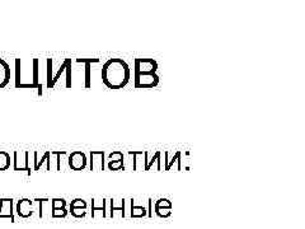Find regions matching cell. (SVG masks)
Returning a JSON list of instances; mask_svg holds the SVG:
<instances>
[{"instance_id":"cell-1","label":"cell","mask_w":305,"mask_h":229,"mask_svg":"<svg viewBox=\"0 0 305 229\" xmlns=\"http://www.w3.org/2000/svg\"><path fill=\"white\" fill-rule=\"evenodd\" d=\"M15 88L18 89H37L42 96L43 85L39 74V59H15Z\"/></svg>"},{"instance_id":"cell-2","label":"cell","mask_w":305,"mask_h":229,"mask_svg":"<svg viewBox=\"0 0 305 229\" xmlns=\"http://www.w3.org/2000/svg\"><path fill=\"white\" fill-rule=\"evenodd\" d=\"M102 81L110 89H122L131 79V69L129 63L121 57L108 59L102 65Z\"/></svg>"},{"instance_id":"cell-3","label":"cell","mask_w":305,"mask_h":229,"mask_svg":"<svg viewBox=\"0 0 305 229\" xmlns=\"http://www.w3.org/2000/svg\"><path fill=\"white\" fill-rule=\"evenodd\" d=\"M66 78V88L73 87V61L72 59H64L57 68L56 74H52L51 83L48 84L47 89H54L60 80H64L63 76Z\"/></svg>"},{"instance_id":"cell-4","label":"cell","mask_w":305,"mask_h":229,"mask_svg":"<svg viewBox=\"0 0 305 229\" xmlns=\"http://www.w3.org/2000/svg\"><path fill=\"white\" fill-rule=\"evenodd\" d=\"M160 81L158 73H135L134 85L138 89H152L155 88Z\"/></svg>"},{"instance_id":"cell-5","label":"cell","mask_w":305,"mask_h":229,"mask_svg":"<svg viewBox=\"0 0 305 229\" xmlns=\"http://www.w3.org/2000/svg\"><path fill=\"white\" fill-rule=\"evenodd\" d=\"M30 151H15L13 153V169L14 171H24L28 176H31L33 168L30 166Z\"/></svg>"},{"instance_id":"cell-6","label":"cell","mask_w":305,"mask_h":229,"mask_svg":"<svg viewBox=\"0 0 305 229\" xmlns=\"http://www.w3.org/2000/svg\"><path fill=\"white\" fill-rule=\"evenodd\" d=\"M88 166V158L84 152L75 151L68 155V167L72 171H83Z\"/></svg>"},{"instance_id":"cell-7","label":"cell","mask_w":305,"mask_h":229,"mask_svg":"<svg viewBox=\"0 0 305 229\" xmlns=\"http://www.w3.org/2000/svg\"><path fill=\"white\" fill-rule=\"evenodd\" d=\"M89 169L90 171H105L106 153L103 151H92L89 153Z\"/></svg>"},{"instance_id":"cell-8","label":"cell","mask_w":305,"mask_h":229,"mask_svg":"<svg viewBox=\"0 0 305 229\" xmlns=\"http://www.w3.org/2000/svg\"><path fill=\"white\" fill-rule=\"evenodd\" d=\"M164 171H172V169H176V171H181L182 169V152L178 151L174 154L169 153V152H164Z\"/></svg>"},{"instance_id":"cell-9","label":"cell","mask_w":305,"mask_h":229,"mask_svg":"<svg viewBox=\"0 0 305 229\" xmlns=\"http://www.w3.org/2000/svg\"><path fill=\"white\" fill-rule=\"evenodd\" d=\"M135 73H158V63L154 59H136L134 74Z\"/></svg>"},{"instance_id":"cell-10","label":"cell","mask_w":305,"mask_h":229,"mask_svg":"<svg viewBox=\"0 0 305 229\" xmlns=\"http://www.w3.org/2000/svg\"><path fill=\"white\" fill-rule=\"evenodd\" d=\"M8 218L12 223L15 222L14 218V200L10 197H3L0 199V219Z\"/></svg>"},{"instance_id":"cell-11","label":"cell","mask_w":305,"mask_h":229,"mask_svg":"<svg viewBox=\"0 0 305 229\" xmlns=\"http://www.w3.org/2000/svg\"><path fill=\"white\" fill-rule=\"evenodd\" d=\"M75 63L84 65V88L92 87V64L99 63V59H76Z\"/></svg>"},{"instance_id":"cell-12","label":"cell","mask_w":305,"mask_h":229,"mask_svg":"<svg viewBox=\"0 0 305 229\" xmlns=\"http://www.w3.org/2000/svg\"><path fill=\"white\" fill-rule=\"evenodd\" d=\"M15 211L18 217L27 219V218L32 217L33 214V201L30 199H21L17 201L15 205Z\"/></svg>"},{"instance_id":"cell-13","label":"cell","mask_w":305,"mask_h":229,"mask_svg":"<svg viewBox=\"0 0 305 229\" xmlns=\"http://www.w3.org/2000/svg\"><path fill=\"white\" fill-rule=\"evenodd\" d=\"M51 151H46L42 154V157L38 158V152L33 153V171H41L43 164H46V171H51Z\"/></svg>"},{"instance_id":"cell-14","label":"cell","mask_w":305,"mask_h":229,"mask_svg":"<svg viewBox=\"0 0 305 229\" xmlns=\"http://www.w3.org/2000/svg\"><path fill=\"white\" fill-rule=\"evenodd\" d=\"M127 154L132 157V171H144L147 151H130Z\"/></svg>"},{"instance_id":"cell-15","label":"cell","mask_w":305,"mask_h":229,"mask_svg":"<svg viewBox=\"0 0 305 229\" xmlns=\"http://www.w3.org/2000/svg\"><path fill=\"white\" fill-rule=\"evenodd\" d=\"M10 76H12L10 65L4 59H0V89H3L9 84Z\"/></svg>"},{"instance_id":"cell-16","label":"cell","mask_w":305,"mask_h":229,"mask_svg":"<svg viewBox=\"0 0 305 229\" xmlns=\"http://www.w3.org/2000/svg\"><path fill=\"white\" fill-rule=\"evenodd\" d=\"M156 164V171H162V152L158 151L152 154V159H149V152L147 151V157H145V168L144 171H150L152 166Z\"/></svg>"},{"instance_id":"cell-17","label":"cell","mask_w":305,"mask_h":229,"mask_svg":"<svg viewBox=\"0 0 305 229\" xmlns=\"http://www.w3.org/2000/svg\"><path fill=\"white\" fill-rule=\"evenodd\" d=\"M107 201L106 199H92V218H96L97 211H101V215L103 218L107 217Z\"/></svg>"},{"instance_id":"cell-18","label":"cell","mask_w":305,"mask_h":229,"mask_svg":"<svg viewBox=\"0 0 305 229\" xmlns=\"http://www.w3.org/2000/svg\"><path fill=\"white\" fill-rule=\"evenodd\" d=\"M131 213H130V217L131 218H143L148 217V209L144 208V206H136L135 205V200L131 199Z\"/></svg>"},{"instance_id":"cell-19","label":"cell","mask_w":305,"mask_h":229,"mask_svg":"<svg viewBox=\"0 0 305 229\" xmlns=\"http://www.w3.org/2000/svg\"><path fill=\"white\" fill-rule=\"evenodd\" d=\"M12 158L10 154L5 151H0V171H6L10 168Z\"/></svg>"},{"instance_id":"cell-20","label":"cell","mask_w":305,"mask_h":229,"mask_svg":"<svg viewBox=\"0 0 305 229\" xmlns=\"http://www.w3.org/2000/svg\"><path fill=\"white\" fill-rule=\"evenodd\" d=\"M106 167L110 171H120V169H125V158L121 160H114V162H106Z\"/></svg>"},{"instance_id":"cell-21","label":"cell","mask_w":305,"mask_h":229,"mask_svg":"<svg viewBox=\"0 0 305 229\" xmlns=\"http://www.w3.org/2000/svg\"><path fill=\"white\" fill-rule=\"evenodd\" d=\"M125 201H126V200L123 199V202H122V204H121L120 208H117V206H114V199L110 200V204H111V210H110V211H111V213L108 214V217H112V218H114V213H116V211H120L121 215H122V217H126V213H125Z\"/></svg>"},{"instance_id":"cell-22","label":"cell","mask_w":305,"mask_h":229,"mask_svg":"<svg viewBox=\"0 0 305 229\" xmlns=\"http://www.w3.org/2000/svg\"><path fill=\"white\" fill-rule=\"evenodd\" d=\"M51 208H52V210H56V209H65L66 200L65 199H52L51 200Z\"/></svg>"},{"instance_id":"cell-23","label":"cell","mask_w":305,"mask_h":229,"mask_svg":"<svg viewBox=\"0 0 305 229\" xmlns=\"http://www.w3.org/2000/svg\"><path fill=\"white\" fill-rule=\"evenodd\" d=\"M125 158V155H123L122 152L120 151H114L112 152V153H110V155H108V158L106 159V162H114V160H121Z\"/></svg>"},{"instance_id":"cell-24","label":"cell","mask_w":305,"mask_h":229,"mask_svg":"<svg viewBox=\"0 0 305 229\" xmlns=\"http://www.w3.org/2000/svg\"><path fill=\"white\" fill-rule=\"evenodd\" d=\"M70 213L75 218H84L87 215V209L83 208H70Z\"/></svg>"},{"instance_id":"cell-25","label":"cell","mask_w":305,"mask_h":229,"mask_svg":"<svg viewBox=\"0 0 305 229\" xmlns=\"http://www.w3.org/2000/svg\"><path fill=\"white\" fill-rule=\"evenodd\" d=\"M155 214L160 218H169L172 215V209L155 208Z\"/></svg>"},{"instance_id":"cell-26","label":"cell","mask_w":305,"mask_h":229,"mask_svg":"<svg viewBox=\"0 0 305 229\" xmlns=\"http://www.w3.org/2000/svg\"><path fill=\"white\" fill-rule=\"evenodd\" d=\"M155 208H168L172 209L173 205H172V201L168 199H159L155 201Z\"/></svg>"},{"instance_id":"cell-27","label":"cell","mask_w":305,"mask_h":229,"mask_svg":"<svg viewBox=\"0 0 305 229\" xmlns=\"http://www.w3.org/2000/svg\"><path fill=\"white\" fill-rule=\"evenodd\" d=\"M88 204L85 200L83 199H74L72 201V204H70V208H83V209H87Z\"/></svg>"},{"instance_id":"cell-28","label":"cell","mask_w":305,"mask_h":229,"mask_svg":"<svg viewBox=\"0 0 305 229\" xmlns=\"http://www.w3.org/2000/svg\"><path fill=\"white\" fill-rule=\"evenodd\" d=\"M68 211L66 209H56V210L51 211V217L52 218H66Z\"/></svg>"}]
</instances>
